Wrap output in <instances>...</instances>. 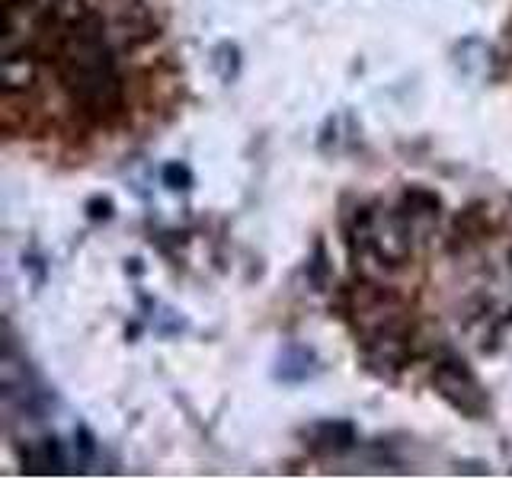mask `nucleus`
Instances as JSON below:
<instances>
[{
	"label": "nucleus",
	"instance_id": "1",
	"mask_svg": "<svg viewBox=\"0 0 512 480\" xmlns=\"http://www.w3.org/2000/svg\"><path fill=\"white\" fill-rule=\"evenodd\" d=\"M55 68L74 106L96 119L119 116L122 80L109 52L103 20L84 0H55Z\"/></svg>",
	"mask_w": 512,
	"mask_h": 480
},
{
	"label": "nucleus",
	"instance_id": "2",
	"mask_svg": "<svg viewBox=\"0 0 512 480\" xmlns=\"http://www.w3.org/2000/svg\"><path fill=\"white\" fill-rule=\"evenodd\" d=\"M352 240L375 256L381 266H404L413 256V221L400 208H356V224H352Z\"/></svg>",
	"mask_w": 512,
	"mask_h": 480
},
{
	"label": "nucleus",
	"instance_id": "3",
	"mask_svg": "<svg viewBox=\"0 0 512 480\" xmlns=\"http://www.w3.org/2000/svg\"><path fill=\"white\" fill-rule=\"evenodd\" d=\"M432 388L439 391V397L448 407L468 416V420H484L490 413V397L484 391V384L468 368V362H461L455 356H445L436 362V368H432Z\"/></svg>",
	"mask_w": 512,
	"mask_h": 480
},
{
	"label": "nucleus",
	"instance_id": "4",
	"mask_svg": "<svg viewBox=\"0 0 512 480\" xmlns=\"http://www.w3.org/2000/svg\"><path fill=\"white\" fill-rule=\"evenodd\" d=\"M304 445L314 455H346L349 448H356V426L349 420H317L304 429Z\"/></svg>",
	"mask_w": 512,
	"mask_h": 480
},
{
	"label": "nucleus",
	"instance_id": "5",
	"mask_svg": "<svg viewBox=\"0 0 512 480\" xmlns=\"http://www.w3.org/2000/svg\"><path fill=\"white\" fill-rule=\"evenodd\" d=\"M455 68L461 71V77L484 84V80L496 77V55L484 39L471 36L455 45Z\"/></svg>",
	"mask_w": 512,
	"mask_h": 480
},
{
	"label": "nucleus",
	"instance_id": "6",
	"mask_svg": "<svg viewBox=\"0 0 512 480\" xmlns=\"http://www.w3.org/2000/svg\"><path fill=\"white\" fill-rule=\"evenodd\" d=\"M317 372H320L317 352L311 346L292 343L279 352L276 368H272V378L282 381V384H304V381H311Z\"/></svg>",
	"mask_w": 512,
	"mask_h": 480
},
{
	"label": "nucleus",
	"instance_id": "7",
	"mask_svg": "<svg viewBox=\"0 0 512 480\" xmlns=\"http://www.w3.org/2000/svg\"><path fill=\"white\" fill-rule=\"evenodd\" d=\"M23 468L32 474H48V471H61L64 468V452L55 436H45L39 442H32L23 452Z\"/></svg>",
	"mask_w": 512,
	"mask_h": 480
},
{
	"label": "nucleus",
	"instance_id": "8",
	"mask_svg": "<svg viewBox=\"0 0 512 480\" xmlns=\"http://www.w3.org/2000/svg\"><path fill=\"white\" fill-rule=\"evenodd\" d=\"M36 84V61L26 52H10L4 64V87L7 93H23Z\"/></svg>",
	"mask_w": 512,
	"mask_h": 480
},
{
	"label": "nucleus",
	"instance_id": "9",
	"mask_svg": "<svg viewBox=\"0 0 512 480\" xmlns=\"http://www.w3.org/2000/svg\"><path fill=\"white\" fill-rule=\"evenodd\" d=\"M212 71L221 84H234L240 77V48L234 42H218L212 48Z\"/></svg>",
	"mask_w": 512,
	"mask_h": 480
},
{
	"label": "nucleus",
	"instance_id": "10",
	"mask_svg": "<svg viewBox=\"0 0 512 480\" xmlns=\"http://www.w3.org/2000/svg\"><path fill=\"white\" fill-rule=\"evenodd\" d=\"M144 304L151 308V327H154L160 336H173V333L186 330V317H183L180 311H173V308H167V304L151 301V298H144Z\"/></svg>",
	"mask_w": 512,
	"mask_h": 480
},
{
	"label": "nucleus",
	"instance_id": "11",
	"mask_svg": "<svg viewBox=\"0 0 512 480\" xmlns=\"http://www.w3.org/2000/svg\"><path fill=\"white\" fill-rule=\"evenodd\" d=\"M160 180H164V186L173 192H180V189L186 192L192 186V170L186 164H180V160H173V164H167L164 170H160Z\"/></svg>",
	"mask_w": 512,
	"mask_h": 480
},
{
	"label": "nucleus",
	"instance_id": "12",
	"mask_svg": "<svg viewBox=\"0 0 512 480\" xmlns=\"http://www.w3.org/2000/svg\"><path fill=\"white\" fill-rule=\"evenodd\" d=\"M74 448H77V455H80V464H90L93 461V452H96V442L90 436V429L87 426H80L74 432Z\"/></svg>",
	"mask_w": 512,
	"mask_h": 480
},
{
	"label": "nucleus",
	"instance_id": "13",
	"mask_svg": "<svg viewBox=\"0 0 512 480\" xmlns=\"http://www.w3.org/2000/svg\"><path fill=\"white\" fill-rule=\"evenodd\" d=\"M509 263H512V253H509Z\"/></svg>",
	"mask_w": 512,
	"mask_h": 480
}]
</instances>
